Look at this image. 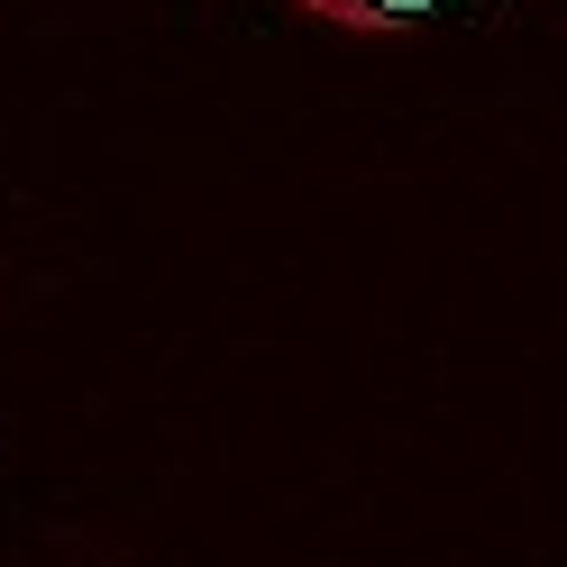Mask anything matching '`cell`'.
I'll return each instance as SVG.
<instances>
[{
    "label": "cell",
    "instance_id": "cell-1",
    "mask_svg": "<svg viewBox=\"0 0 567 567\" xmlns=\"http://www.w3.org/2000/svg\"><path fill=\"white\" fill-rule=\"evenodd\" d=\"M293 10L311 28H339V38H403V28H421L449 0H293Z\"/></svg>",
    "mask_w": 567,
    "mask_h": 567
}]
</instances>
